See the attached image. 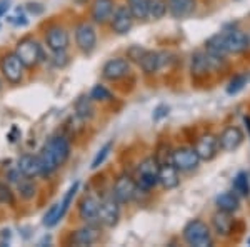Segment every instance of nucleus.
Here are the masks:
<instances>
[{
	"label": "nucleus",
	"instance_id": "1",
	"mask_svg": "<svg viewBox=\"0 0 250 247\" xmlns=\"http://www.w3.org/2000/svg\"><path fill=\"white\" fill-rule=\"evenodd\" d=\"M182 237L185 244L193 247H210L213 244L212 230L200 219H193V221L187 222L182 230Z\"/></svg>",
	"mask_w": 250,
	"mask_h": 247
},
{
	"label": "nucleus",
	"instance_id": "2",
	"mask_svg": "<svg viewBox=\"0 0 250 247\" xmlns=\"http://www.w3.org/2000/svg\"><path fill=\"white\" fill-rule=\"evenodd\" d=\"M159 171H160V162L157 157H147L139 164L137 167V185L142 192H148L159 184Z\"/></svg>",
	"mask_w": 250,
	"mask_h": 247
},
{
	"label": "nucleus",
	"instance_id": "3",
	"mask_svg": "<svg viewBox=\"0 0 250 247\" xmlns=\"http://www.w3.org/2000/svg\"><path fill=\"white\" fill-rule=\"evenodd\" d=\"M15 54L17 57L22 60V64L25 66L27 68H32L35 67L40 60L43 59V54H42V47L39 45V42H35L34 39H22L20 42L17 44V48H15Z\"/></svg>",
	"mask_w": 250,
	"mask_h": 247
},
{
	"label": "nucleus",
	"instance_id": "4",
	"mask_svg": "<svg viewBox=\"0 0 250 247\" xmlns=\"http://www.w3.org/2000/svg\"><path fill=\"white\" fill-rule=\"evenodd\" d=\"M200 160L202 159H200L199 152L195 151V147H188V145L175 149L170 157V162L179 169L180 172H187V171L197 169L200 164Z\"/></svg>",
	"mask_w": 250,
	"mask_h": 247
},
{
	"label": "nucleus",
	"instance_id": "5",
	"mask_svg": "<svg viewBox=\"0 0 250 247\" xmlns=\"http://www.w3.org/2000/svg\"><path fill=\"white\" fill-rule=\"evenodd\" d=\"M139 194V185L137 180L132 179L127 174H122L115 179L114 189H112V196L115 197L120 204H128L135 199V196Z\"/></svg>",
	"mask_w": 250,
	"mask_h": 247
},
{
	"label": "nucleus",
	"instance_id": "6",
	"mask_svg": "<svg viewBox=\"0 0 250 247\" xmlns=\"http://www.w3.org/2000/svg\"><path fill=\"white\" fill-rule=\"evenodd\" d=\"M75 44L82 54H92L97 47V32L95 27L88 22H80L75 27Z\"/></svg>",
	"mask_w": 250,
	"mask_h": 247
},
{
	"label": "nucleus",
	"instance_id": "7",
	"mask_svg": "<svg viewBox=\"0 0 250 247\" xmlns=\"http://www.w3.org/2000/svg\"><path fill=\"white\" fill-rule=\"evenodd\" d=\"M23 64L17 57V54H7L0 60V70L9 84H19L23 79Z\"/></svg>",
	"mask_w": 250,
	"mask_h": 247
},
{
	"label": "nucleus",
	"instance_id": "8",
	"mask_svg": "<svg viewBox=\"0 0 250 247\" xmlns=\"http://www.w3.org/2000/svg\"><path fill=\"white\" fill-rule=\"evenodd\" d=\"M120 221V202L114 196L105 197L100 202L99 222L105 227H115Z\"/></svg>",
	"mask_w": 250,
	"mask_h": 247
},
{
	"label": "nucleus",
	"instance_id": "9",
	"mask_svg": "<svg viewBox=\"0 0 250 247\" xmlns=\"http://www.w3.org/2000/svg\"><path fill=\"white\" fill-rule=\"evenodd\" d=\"M128 74H130V60L128 59H122V57L110 59L102 67V77L105 80H112V82L124 79Z\"/></svg>",
	"mask_w": 250,
	"mask_h": 247
},
{
	"label": "nucleus",
	"instance_id": "10",
	"mask_svg": "<svg viewBox=\"0 0 250 247\" xmlns=\"http://www.w3.org/2000/svg\"><path fill=\"white\" fill-rule=\"evenodd\" d=\"M244 139H245V135L240 127H237V125H229V127H225L219 135L220 151H224V152L237 151V149L244 144Z\"/></svg>",
	"mask_w": 250,
	"mask_h": 247
},
{
	"label": "nucleus",
	"instance_id": "11",
	"mask_svg": "<svg viewBox=\"0 0 250 247\" xmlns=\"http://www.w3.org/2000/svg\"><path fill=\"white\" fill-rule=\"evenodd\" d=\"M134 20L135 17L132 15V12L128 7H117L114 15L110 19V25H112V30L115 32L117 35H125L132 30L134 27Z\"/></svg>",
	"mask_w": 250,
	"mask_h": 247
},
{
	"label": "nucleus",
	"instance_id": "12",
	"mask_svg": "<svg viewBox=\"0 0 250 247\" xmlns=\"http://www.w3.org/2000/svg\"><path fill=\"white\" fill-rule=\"evenodd\" d=\"M225 44H227L229 54H242L250 47V35L240 29H230L224 32Z\"/></svg>",
	"mask_w": 250,
	"mask_h": 247
},
{
	"label": "nucleus",
	"instance_id": "13",
	"mask_svg": "<svg viewBox=\"0 0 250 247\" xmlns=\"http://www.w3.org/2000/svg\"><path fill=\"white\" fill-rule=\"evenodd\" d=\"M102 236L100 232V227L97 224H85L83 227H80L75 230L70 236V244L83 247V246H92L95 244L97 241Z\"/></svg>",
	"mask_w": 250,
	"mask_h": 247
},
{
	"label": "nucleus",
	"instance_id": "14",
	"mask_svg": "<svg viewBox=\"0 0 250 247\" xmlns=\"http://www.w3.org/2000/svg\"><path fill=\"white\" fill-rule=\"evenodd\" d=\"M195 151L199 152L200 159L202 160H212L215 159V156L220 151V144H219V135H213V134H204L199 140H197Z\"/></svg>",
	"mask_w": 250,
	"mask_h": 247
},
{
	"label": "nucleus",
	"instance_id": "15",
	"mask_svg": "<svg viewBox=\"0 0 250 247\" xmlns=\"http://www.w3.org/2000/svg\"><path fill=\"white\" fill-rule=\"evenodd\" d=\"M45 42L47 47L52 52H63L67 50L68 44H70V37H68V32L60 25H54L47 30L45 34Z\"/></svg>",
	"mask_w": 250,
	"mask_h": 247
},
{
	"label": "nucleus",
	"instance_id": "16",
	"mask_svg": "<svg viewBox=\"0 0 250 247\" xmlns=\"http://www.w3.org/2000/svg\"><path fill=\"white\" fill-rule=\"evenodd\" d=\"M168 54H165V52H155V50H147L144 54V57L140 59L139 66L142 67L144 74L147 75H152L155 74V72H159L160 68L165 66V62H167V57Z\"/></svg>",
	"mask_w": 250,
	"mask_h": 247
},
{
	"label": "nucleus",
	"instance_id": "17",
	"mask_svg": "<svg viewBox=\"0 0 250 247\" xmlns=\"http://www.w3.org/2000/svg\"><path fill=\"white\" fill-rule=\"evenodd\" d=\"M233 225H235V219L230 212H224V210H219V212L213 214L212 217V229L217 236L220 237H229L233 232Z\"/></svg>",
	"mask_w": 250,
	"mask_h": 247
},
{
	"label": "nucleus",
	"instance_id": "18",
	"mask_svg": "<svg viewBox=\"0 0 250 247\" xmlns=\"http://www.w3.org/2000/svg\"><path fill=\"white\" fill-rule=\"evenodd\" d=\"M197 0H168V14L175 20L188 19L195 14Z\"/></svg>",
	"mask_w": 250,
	"mask_h": 247
},
{
	"label": "nucleus",
	"instance_id": "19",
	"mask_svg": "<svg viewBox=\"0 0 250 247\" xmlns=\"http://www.w3.org/2000/svg\"><path fill=\"white\" fill-rule=\"evenodd\" d=\"M99 210H100V202L95 197L87 196L83 197V201L79 205V217L85 224H97L99 222Z\"/></svg>",
	"mask_w": 250,
	"mask_h": 247
},
{
	"label": "nucleus",
	"instance_id": "20",
	"mask_svg": "<svg viewBox=\"0 0 250 247\" xmlns=\"http://www.w3.org/2000/svg\"><path fill=\"white\" fill-rule=\"evenodd\" d=\"M180 171L172 164V162H165L160 164V171H159V184L164 189L170 190L175 189L180 184Z\"/></svg>",
	"mask_w": 250,
	"mask_h": 247
},
{
	"label": "nucleus",
	"instance_id": "21",
	"mask_svg": "<svg viewBox=\"0 0 250 247\" xmlns=\"http://www.w3.org/2000/svg\"><path fill=\"white\" fill-rule=\"evenodd\" d=\"M114 0H94V5H92V20H94L95 23H100V25H104V23H107L108 20L112 19V15H114Z\"/></svg>",
	"mask_w": 250,
	"mask_h": 247
},
{
	"label": "nucleus",
	"instance_id": "22",
	"mask_svg": "<svg viewBox=\"0 0 250 247\" xmlns=\"http://www.w3.org/2000/svg\"><path fill=\"white\" fill-rule=\"evenodd\" d=\"M45 145L52 151L60 165L65 164L67 159L70 157V142L63 135H54Z\"/></svg>",
	"mask_w": 250,
	"mask_h": 247
},
{
	"label": "nucleus",
	"instance_id": "23",
	"mask_svg": "<svg viewBox=\"0 0 250 247\" xmlns=\"http://www.w3.org/2000/svg\"><path fill=\"white\" fill-rule=\"evenodd\" d=\"M17 167H19V171L22 172V176L29 177V179L42 176L39 156H34V154H23L17 162Z\"/></svg>",
	"mask_w": 250,
	"mask_h": 247
},
{
	"label": "nucleus",
	"instance_id": "24",
	"mask_svg": "<svg viewBox=\"0 0 250 247\" xmlns=\"http://www.w3.org/2000/svg\"><path fill=\"white\" fill-rule=\"evenodd\" d=\"M215 205L219 210L233 214L240 209V196L233 190H225V192H220L215 197Z\"/></svg>",
	"mask_w": 250,
	"mask_h": 247
},
{
	"label": "nucleus",
	"instance_id": "25",
	"mask_svg": "<svg viewBox=\"0 0 250 247\" xmlns=\"http://www.w3.org/2000/svg\"><path fill=\"white\" fill-rule=\"evenodd\" d=\"M190 72H192V75H195V77H204V75H207L208 72H212L210 59H208L207 52H195V54L192 55Z\"/></svg>",
	"mask_w": 250,
	"mask_h": 247
},
{
	"label": "nucleus",
	"instance_id": "26",
	"mask_svg": "<svg viewBox=\"0 0 250 247\" xmlns=\"http://www.w3.org/2000/svg\"><path fill=\"white\" fill-rule=\"evenodd\" d=\"M39 160H40V169H42L43 177L52 176V174L60 167V164L57 162V159H55V156L52 154V151L47 147V145H43L42 151L39 152Z\"/></svg>",
	"mask_w": 250,
	"mask_h": 247
},
{
	"label": "nucleus",
	"instance_id": "27",
	"mask_svg": "<svg viewBox=\"0 0 250 247\" xmlns=\"http://www.w3.org/2000/svg\"><path fill=\"white\" fill-rule=\"evenodd\" d=\"M205 52L210 55H217V57H225V55L229 54L224 32L215 34V35H212L210 39H207V42H205Z\"/></svg>",
	"mask_w": 250,
	"mask_h": 247
},
{
	"label": "nucleus",
	"instance_id": "28",
	"mask_svg": "<svg viewBox=\"0 0 250 247\" xmlns=\"http://www.w3.org/2000/svg\"><path fill=\"white\" fill-rule=\"evenodd\" d=\"M94 99L90 95L88 97H80V99L75 102V114H77L82 120H88L92 115H94Z\"/></svg>",
	"mask_w": 250,
	"mask_h": 247
},
{
	"label": "nucleus",
	"instance_id": "29",
	"mask_svg": "<svg viewBox=\"0 0 250 247\" xmlns=\"http://www.w3.org/2000/svg\"><path fill=\"white\" fill-rule=\"evenodd\" d=\"M232 190L237 192L240 197H249L250 196V182L247 172H239L232 180Z\"/></svg>",
	"mask_w": 250,
	"mask_h": 247
},
{
	"label": "nucleus",
	"instance_id": "30",
	"mask_svg": "<svg viewBox=\"0 0 250 247\" xmlns=\"http://www.w3.org/2000/svg\"><path fill=\"white\" fill-rule=\"evenodd\" d=\"M168 12V0H148V17L160 20Z\"/></svg>",
	"mask_w": 250,
	"mask_h": 247
},
{
	"label": "nucleus",
	"instance_id": "31",
	"mask_svg": "<svg viewBox=\"0 0 250 247\" xmlns=\"http://www.w3.org/2000/svg\"><path fill=\"white\" fill-rule=\"evenodd\" d=\"M127 3L135 20L148 19V0H127Z\"/></svg>",
	"mask_w": 250,
	"mask_h": 247
},
{
	"label": "nucleus",
	"instance_id": "32",
	"mask_svg": "<svg viewBox=\"0 0 250 247\" xmlns=\"http://www.w3.org/2000/svg\"><path fill=\"white\" fill-rule=\"evenodd\" d=\"M62 219H63L62 207H60V202H57V204L52 205V207L47 210L45 216H43V225H45V227H54Z\"/></svg>",
	"mask_w": 250,
	"mask_h": 247
},
{
	"label": "nucleus",
	"instance_id": "33",
	"mask_svg": "<svg viewBox=\"0 0 250 247\" xmlns=\"http://www.w3.org/2000/svg\"><path fill=\"white\" fill-rule=\"evenodd\" d=\"M17 189L20 192V197H22V199H25V201L34 199L35 194H37V187H35V184L29 179V177H27V179H23V180H19L17 182Z\"/></svg>",
	"mask_w": 250,
	"mask_h": 247
},
{
	"label": "nucleus",
	"instance_id": "34",
	"mask_svg": "<svg viewBox=\"0 0 250 247\" xmlns=\"http://www.w3.org/2000/svg\"><path fill=\"white\" fill-rule=\"evenodd\" d=\"M112 147H114V142H112V140H110V142H107L105 145H102V147L99 149V152L95 154L94 160H92V165H90L92 171H95V169H99L100 165H102L104 162L107 160V157L110 156Z\"/></svg>",
	"mask_w": 250,
	"mask_h": 247
},
{
	"label": "nucleus",
	"instance_id": "35",
	"mask_svg": "<svg viewBox=\"0 0 250 247\" xmlns=\"http://www.w3.org/2000/svg\"><path fill=\"white\" fill-rule=\"evenodd\" d=\"M79 187H80V182L79 180L74 182V184L68 187V190L65 192V196H63V199L60 201V207H62V214H63V216H65L68 207H70V204H72V201H74L75 194L79 192Z\"/></svg>",
	"mask_w": 250,
	"mask_h": 247
},
{
	"label": "nucleus",
	"instance_id": "36",
	"mask_svg": "<svg viewBox=\"0 0 250 247\" xmlns=\"http://www.w3.org/2000/svg\"><path fill=\"white\" fill-rule=\"evenodd\" d=\"M245 86H247V75H244V74L235 75V77H233V79L230 80V82H229V86H227V94H229V95L239 94V92H240Z\"/></svg>",
	"mask_w": 250,
	"mask_h": 247
},
{
	"label": "nucleus",
	"instance_id": "37",
	"mask_svg": "<svg viewBox=\"0 0 250 247\" xmlns=\"http://www.w3.org/2000/svg\"><path fill=\"white\" fill-rule=\"evenodd\" d=\"M94 100H102V102H105V100H112V92L108 90L105 86H100V84H97V86L92 87L90 94Z\"/></svg>",
	"mask_w": 250,
	"mask_h": 247
},
{
	"label": "nucleus",
	"instance_id": "38",
	"mask_svg": "<svg viewBox=\"0 0 250 247\" xmlns=\"http://www.w3.org/2000/svg\"><path fill=\"white\" fill-rule=\"evenodd\" d=\"M14 201H15V197H14V192H12L10 185L0 180V204L12 205Z\"/></svg>",
	"mask_w": 250,
	"mask_h": 247
},
{
	"label": "nucleus",
	"instance_id": "39",
	"mask_svg": "<svg viewBox=\"0 0 250 247\" xmlns=\"http://www.w3.org/2000/svg\"><path fill=\"white\" fill-rule=\"evenodd\" d=\"M145 48H142L140 45H132L130 48L127 50V59L128 60H134V62L139 64L140 62V59L144 57V54H145Z\"/></svg>",
	"mask_w": 250,
	"mask_h": 247
},
{
	"label": "nucleus",
	"instance_id": "40",
	"mask_svg": "<svg viewBox=\"0 0 250 247\" xmlns=\"http://www.w3.org/2000/svg\"><path fill=\"white\" fill-rule=\"evenodd\" d=\"M54 66L55 67H63L65 64L68 62L67 55H65V50L63 52H54Z\"/></svg>",
	"mask_w": 250,
	"mask_h": 247
},
{
	"label": "nucleus",
	"instance_id": "41",
	"mask_svg": "<svg viewBox=\"0 0 250 247\" xmlns=\"http://www.w3.org/2000/svg\"><path fill=\"white\" fill-rule=\"evenodd\" d=\"M168 115V107L167 105H159V107L154 111V120H160V119H164V117H167Z\"/></svg>",
	"mask_w": 250,
	"mask_h": 247
},
{
	"label": "nucleus",
	"instance_id": "42",
	"mask_svg": "<svg viewBox=\"0 0 250 247\" xmlns=\"http://www.w3.org/2000/svg\"><path fill=\"white\" fill-rule=\"evenodd\" d=\"M27 9H29V12H32V14H42L43 12V7L40 5V3H27Z\"/></svg>",
	"mask_w": 250,
	"mask_h": 247
},
{
	"label": "nucleus",
	"instance_id": "43",
	"mask_svg": "<svg viewBox=\"0 0 250 247\" xmlns=\"http://www.w3.org/2000/svg\"><path fill=\"white\" fill-rule=\"evenodd\" d=\"M7 10H9V2H0V17H3V15L7 14Z\"/></svg>",
	"mask_w": 250,
	"mask_h": 247
},
{
	"label": "nucleus",
	"instance_id": "44",
	"mask_svg": "<svg viewBox=\"0 0 250 247\" xmlns=\"http://www.w3.org/2000/svg\"><path fill=\"white\" fill-rule=\"evenodd\" d=\"M244 122H245V125H247V131H249V135H250V117H245Z\"/></svg>",
	"mask_w": 250,
	"mask_h": 247
},
{
	"label": "nucleus",
	"instance_id": "45",
	"mask_svg": "<svg viewBox=\"0 0 250 247\" xmlns=\"http://www.w3.org/2000/svg\"><path fill=\"white\" fill-rule=\"evenodd\" d=\"M0 90H2V80H0Z\"/></svg>",
	"mask_w": 250,
	"mask_h": 247
},
{
	"label": "nucleus",
	"instance_id": "46",
	"mask_svg": "<svg viewBox=\"0 0 250 247\" xmlns=\"http://www.w3.org/2000/svg\"><path fill=\"white\" fill-rule=\"evenodd\" d=\"M247 242H249V246H250V237H249V241H247Z\"/></svg>",
	"mask_w": 250,
	"mask_h": 247
}]
</instances>
